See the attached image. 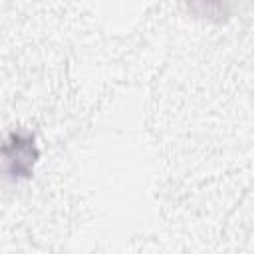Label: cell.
<instances>
[{"label":"cell","mask_w":254,"mask_h":254,"mask_svg":"<svg viewBox=\"0 0 254 254\" xmlns=\"http://www.w3.org/2000/svg\"><path fill=\"white\" fill-rule=\"evenodd\" d=\"M40 159V149L32 131L14 129L0 141V177L18 183L28 181Z\"/></svg>","instance_id":"obj_1"}]
</instances>
